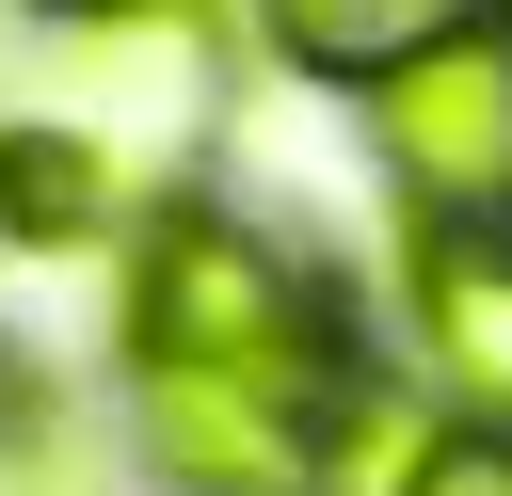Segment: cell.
I'll return each instance as SVG.
<instances>
[{
    "instance_id": "obj_1",
    "label": "cell",
    "mask_w": 512,
    "mask_h": 496,
    "mask_svg": "<svg viewBox=\"0 0 512 496\" xmlns=\"http://www.w3.org/2000/svg\"><path fill=\"white\" fill-rule=\"evenodd\" d=\"M128 400H144V464L176 496H320L336 416H352V352H336L320 272L208 192L144 208V240H128Z\"/></svg>"
},
{
    "instance_id": "obj_2",
    "label": "cell",
    "mask_w": 512,
    "mask_h": 496,
    "mask_svg": "<svg viewBox=\"0 0 512 496\" xmlns=\"http://www.w3.org/2000/svg\"><path fill=\"white\" fill-rule=\"evenodd\" d=\"M368 128H384L416 224H512V32H464V48L400 64L368 96Z\"/></svg>"
},
{
    "instance_id": "obj_3",
    "label": "cell",
    "mask_w": 512,
    "mask_h": 496,
    "mask_svg": "<svg viewBox=\"0 0 512 496\" xmlns=\"http://www.w3.org/2000/svg\"><path fill=\"white\" fill-rule=\"evenodd\" d=\"M400 304H416V352H432L448 416L512 432V224H416L400 240Z\"/></svg>"
},
{
    "instance_id": "obj_4",
    "label": "cell",
    "mask_w": 512,
    "mask_h": 496,
    "mask_svg": "<svg viewBox=\"0 0 512 496\" xmlns=\"http://www.w3.org/2000/svg\"><path fill=\"white\" fill-rule=\"evenodd\" d=\"M0 240H144V160L80 112H0Z\"/></svg>"
},
{
    "instance_id": "obj_5",
    "label": "cell",
    "mask_w": 512,
    "mask_h": 496,
    "mask_svg": "<svg viewBox=\"0 0 512 496\" xmlns=\"http://www.w3.org/2000/svg\"><path fill=\"white\" fill-rule=\"evenodd\" d=\"M464 32H512V0H256V48L288 80H352V96H384L400 64H432Z\"/></svg>"
},
{
    "instance_id": "obj_6",
    "label": "cell",
    "mask_w": 512,
    "mask_h": 496,
    "mask_svg": "<svg viewBox=\"0 0 512 496\" xmlns=\"http://www.w3.org/2000/svg\"><path fill=\"white\" fill-rule=\"evenodd\" d=\"M0 496H64V400L16 352H0Z\"/></svg>"
},
{
    "instance_id": "obj_7",
    "label": "cell",
    "mask_w": 512,
    "mask_h": 496,
    "mask_svg": "<svg viewBox=\"0 0 512 496\" xmlns=\"http://www.w3.org/2000/svg\"><path fill=\"white\" fill-rule=\"evenodd\" d=\"M400 496H512V432H480V416L416 432V448H400Z\"/></svg>"
},
{
    "instance_id": "obj_8",
    "label": "cell",
    "mask_w": 512,
    "mask_h": 496,
    "mask_svg": "<svg viewBox=\"0 0 512 496\" xmlns=\"http://www.w3.org/2000/svg\"><path fill=\"white\" fill-rule=\"evenodd\" d=\"M32 16H144V0H32Z\"/></svg>"
}]
</instances>
